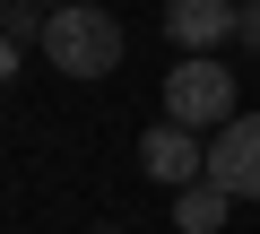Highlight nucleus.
<instances>
[{
  "label": "nucleus",
  "mask_w": 260,
  "mask_h": 234,
  "mask_svg": "<svg viewBox=\"0 0 260 234\" xmlns=\"http://www.w3.org/2000/svg\"><path fill=\"white\" fill-rule=\"evenodd\" d=\"M44 61L70 70V78H104V70H121V18L87 9V0L52 9V18H44Z\"/></svg>",
  "instance_id": "1"
},
{
  "label": "nucleus",
  "mask_w": 260,
  "mask_h": 234,
  "mask_svg": "<svg viewBox=\"0 0 260 234\" xmlns=\"http://www.w3.org/2000/svg\"><path fill=\"white\" fill-rule=\"evenodd\" d=\"M234 70H217V52H182V70H165V122H182V130H225L234 122Z\"/></svg>",
  "instance_id": "2"
},
{
  "label": "nucleus",
  "mask_w": 260,
  "mask_h": 234,
  "mask_svg": "<svg viewBox=\"0 0 260 234\" xmlns=\"http://www.w3.org/2000/svg\"><path fill=\"white\" fill-rule=\"evenodd\" d=\"M208 182L234 199H260V113H234L225 130H208Z\"/></svg>",
  "instance_id": "3"
},
{
  "label": "nucleus",
  "mask_w": 260,
  "mask_h": 234,
  "mask_svg": "<svg viewBox=\"0 0 260 234\" xmlns=\"http://www.w3.org/2000/svg\"><path fill=\"white\" fill-rule=\"evenodd\" d=\"M234 26H243V0H165V35L182 52H217L234 44Z\"/></svg>",
  "instance_id": "4"
},
{
  "label": "nucleus",
  "mask_w": 260,
  "mask_h": 234,
  "mask_svg": "<svg viewBox=\"0 0 260 234\" xmlns=\"http://www.w3.org/2000/svg\"><path fill=\"white\" fill-rule=\"evenodd\" d=\"M139 165H148L156 182H174V191H182V182H200V174H208V139H200V130H182V122H156V130H148V148H139Z\"/></svg>",
  "instance_id": "5"
},
{
  "label": "nucleus",
  "mask_w": 260,
  "mask_h": 234,
  "mask_svg": "<svg viewBox=\"0 0 260 234\" xmlns=\"http://www.w3.org/2000/svg\"><path fill=\"white\" fill-rule=\"evenodd\" d=\"M225 199H234V191H217V182L200 174V182L174 191V225H182V234H217V225H225Z\"/></svg>",
  "instance_id": "6"
},
{
  "label": "nucleus",
  "mask_w": 260,
  "mask_h": 234,
  "mask_svg": "<svg viewBox=\"0 0 260 234\" xmlns=\"http://www.w3.org/2000/svg\"><path fill=\"white\" fill-rule=\"evenodd\" d=\"M44 18H52L44 0H9V9H0V35H9V44H18V35H35V44H44Z\"/></svg>",
  "instance_id": "7"
},
{
  "label": "nucleus",
  "mask_w": 260,
  "mask_h": 234,
  "mask_svg": "<svg viewBox=\"0 0 260 234\" xmlns=\"http://www.w3.org/2000/svg\"><path fill=\"white\" fill-rule=\"evenodd\" d=\"M234 44H243V52H260V0H243V26H234Z\"/></svg>",
  "instance_id": "8"
},
{
  "label": "nucleus",
  "mask_w": 260,
  "mask_h": 234,
  "mask_svg": "<svg viewBox=\"0 0 260 234\" xmlns=\"http://www.w3.org/2000/svg\"><path fill=\"white\" fill-rule=\"evenodd\" d=\"M9 70H18V44H9V35H0V87H9Z\"/></svg>",
  "instance_id": "9"
},
{
  "label": "nucleus",
  "mask_w": 260,
  "mask_h": 234,
  "mask_svg": "<svg viewBox=\"0 0 260 234\" xmlns=\"http://www.w3.org/2000/svg\"><path fill=\"white\" fill-rule=\"evenodd\" d=\"M44 9H70V0H44Z\"/></svg>",
  "instance_id": "10"
},
{
  "label": "nucleus",
  "mask_w": 260,
  "mask_h": 234,
  "mask_svg": "<svg viewBox=\"0 0 260 234\" xmlns=\"http://www.w3.org/2000/svg\"><path fill=\"white\" fill-rule=\"evenodd\" d=\"M104 234H113V225H104Z\"/></svg>",
  "instance_id": "11"
}]
</instances>
